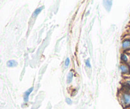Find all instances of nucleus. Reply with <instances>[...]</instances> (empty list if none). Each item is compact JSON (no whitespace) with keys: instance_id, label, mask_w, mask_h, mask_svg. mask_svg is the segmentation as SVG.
Here are the masks:
<instances>
[{"instance_id":"1","label":"nucleus","mask_w":130,"mask_h":109,"mask_svg":"<svg viewBox=\"0 0 130 109\" xmlns=\"http://www.w3.org/2000/svg\"><path fill=\"white\" fill-rule=\"evenodd\" d=\"M121 103L124 107H129L130 106V94L124 93L123 94L121 98Z\"/></svg>"},{"instance_id":"2","label":"nucleus","mask_w":130,"mask_h":109,"mask_svg":"<svg viewBox=\"0 0 130 109\" xmlns=\"http://www.w3.org/2000/svg\"><path fill=\"white\" fill-rule=\"evenodd\" d=\"M122 47L124 51H130V39H126L122 43Z\"/></svg>"},{"instance_id":"3","label":"nucleus","mask_w":130,"mask_h":109,"mask_svg":"<svg viewBox=\"0 0 130 109\" xmlns=\"http://www.w3.org/2000/svg\"><path fill=\"white\" fill-rule=\"evenodd\" d=\"M33 89H34V88H29V89H28L27 91H26L25 92V93H24V102H27L28 101H29V96H30V93L32 92Z\"/></svg>"},{"instance_id":"4","label":"nucleus","mask_w":130,"mask_h":109,"mask_svg":"<svg viewBox=\"0 0 130 109\" xmlns=\"http://www.w3.org/2000/svg\"><path fill=\"white\" fill-rule=\"evenodd\" d=\"M120 70L122 73H128L130 70V68L126 65H121L120 66Z\"/></svg>"},{"instance_id":"5","label":"nucleus","mask_w":130,"mask_h":109,"mask_svg":"<svg viewBox=\"0 0 130 109\" xmlns=\"http://www.w3.org/2000/svg\"><path fill=\"white\" fill-rule=\"evenodd\" d=\"M43 8H44V6H41V7H39V8H38L36 9V10L34 11V13H33V14H32V17H34V18L36 17L39 15V13H40L41 11L43 10Z\"/></svg>"},{"instance_id":"6","label":"nucleus","mask_w":130,"mask_h":109,"mask_svg":"<svg viewBox=\"0 0 130 109\" xmlns=\"http://www.w3.org/2000/svg\"><path fill=\"white\" fill-rule=\"evenodd\" d=\"M18 65V63L15 60H10L7 62V66L8 67H15Z\"/></svg>"},{"instance_id":"7","label":"nucleus","mask_w":130,"mask_h":109,"mask_svg":"<svg viewBox=\"0 0 130 109\" xmlns=\"http://www.w3.org/2000/svg\"><path fill=\"white\" fill-rule=\"evenodd\" d=\"M72 78H73V73H72V71H70L67 77V82L68 84H69V83H71L72 82Z\"/></svg>"},{"instance_id":"8","label":"nucleus","mask_w":130,"mask_h":109,"mask_svg":"<svg viewBox=\"0 0 130 109\" xmlns=\"http://www.w3.org/2000/svg\"><path fill=\"white\" fill-rule=\"evenodd\" d=\"M121 60L123 62H127L128 60V56L126 54H122L121 56Z\"/></svg>"},{"instance_id":"9","label":"nucleus","mask_w":130,"mask_h":109,"mask_svg":"<svg viewBox=\"0 0 130 109\" xmlns=\"http://www.w3.org/2000/svg\"><path fill=\"white\" fill-rule=\"evenodd\" d=\"M69 64H70V59L69 58V57H67V58L66 59V61H65V63H64L65 68H67L69 66Z\"/></svg>"},{"instance_id":"10","label":"nucleus","mask_w":130,"mask_h":109,"mask_svg":"<svg viewBox=\"0 0 130 109\" xmlns=\"http://www.w3.org/2000/svg\"><path fill=\"white\" fill-rule=\"evenodd\" d=\"M86 66L88 68H91V64H90V61L89 59L86 61Z\"/></svg>"},{"instance_id":"11","label":"nucleus","mask_w":130,"mask_h":109,"mask_svg":"<svg viewBox=\"0 0 130 109\" xmlns=\"http://www.w3.org/2000/svg\"><path fill=\"white\" fill-rule=\"evenodd\" d=\"M66 103H67V104H69V105H71L72 104V100H71V99H70V98H66Z\"/></svg>"},{"instance_id":"12","label":"nucleus","mask_w":130,"mask_h":109,"mask_svg":"<svg viewBox=\"0 0 130 109\" xmlns=\"http://www.w3.org/2000/svg\"><path fill=\"white\" fill-rule=\"evenodd\" d=\"M129 68H130V64H129Z\"/></svg>"}]
</instances>
